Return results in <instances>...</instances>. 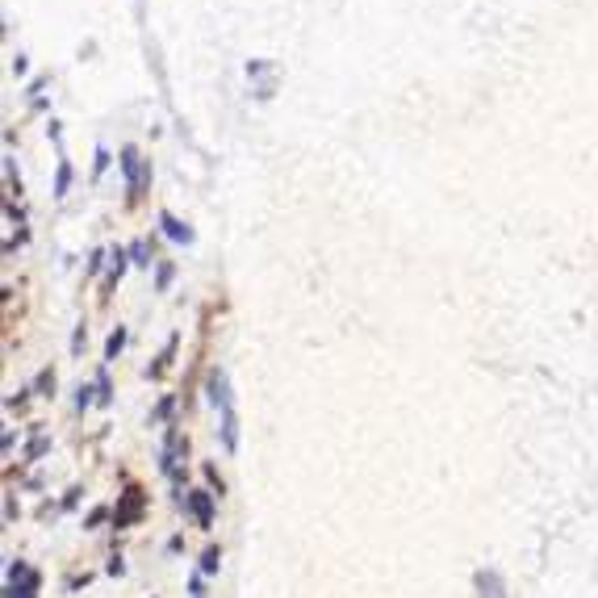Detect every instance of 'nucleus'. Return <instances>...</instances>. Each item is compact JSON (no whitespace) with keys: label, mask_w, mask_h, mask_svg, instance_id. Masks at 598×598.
I'll return each mask as SVG.
<instances>
[{"label":"nucleus","mask_w":598,"mask_h":598,"mask_svg":"<svg viewBox=\"0 0 598 598\" xmlns=\"http://www.w3.org/2000/svg\"><path fill=\"white\" fill-rule=\"evenodd\" d=\"M188 506H192V514H197V523H201V527H209V523H214V510H209V494H192V498H188Z\"/></svg>","instance_id":"2"},{"label":"nucleus","mask_w":598,"mask_h":598,"mask_svg":"<svg viewBox=\"0 0 598 598\" xmlns=\"http://www.w3.org/2000/svg\"><path fill=\"white\" fill-rule=\"evenodd\" d=\"M218 565H222V548H209L201 556V573H218Z\"/></svg>","instance_id":"3"},{"label":"nucleus","mask_w":598,"mask_h":598,"mask_svg":"<svg viewBox=\"0 0 598 598\" xmlns=\"http://www.w3.org/2000/svg\"><path fill=\"white\" fill-rule=\"evenodd\" d=\"M188 598H205V582H201V577L188 582Z\"/></svg>","instance_id":"4"},{"label":"nucleus","mask_w":598,"mask_h":598,"mask_svg":"<svg viewBox=\"0 0 598 598\" xmlns=\"http://www.w3.org/2000/svg\"><path fill=\"white\" fill-rule=\"evenodd\" d=\"M473 582H477V594L481 598H506V586H502V577H498L494 569H481Z\"/></svg>","instance_id":"1"}]
</instances>
